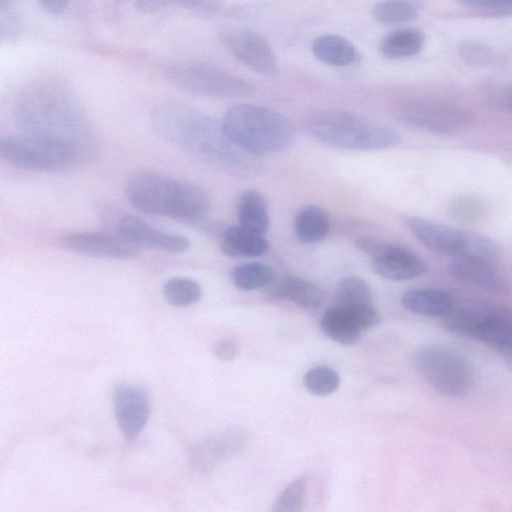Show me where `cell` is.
Returning a JSON list of instances; mask_svg holds the SVG:
<instances>
[{
  "label": "cell",
  "mask_w": 512,
  "mask_h": 512,
  "mask_svg": "<svg viewBox=\"0 0 512 512\" xmlns=\"http://www.w3.org/2000/svg\"><path fill=\"white\" fill-rule=\"evenodd\" d=\"M19 131L67 142L88 160L94 155V135L77 95L65 82L51 77L28 84L13 105Z\"/></svg>",
  "instance_id": "obj_1"
},
{
  "label": "cell",
  "mask_w": 512,
  "mask_h": 512,
  "mask_svg": "<svg viewBox=\"0 0 512 512\" xmlns=\"http://www.w3.org/2000/svg\"><path fill=\"white\" fill-rule=\"evenodd\" d=\"M61 243L70 251L97 258L126 260L138 254V248L118 234L76 232L63 237Z\"/></svg>",
  "instance_id": "obj_15"
},
{
  "label": "cell",
  "mask_w": 512,
  "mask_h": 512,
  "mask_svg": "<svg viewBox=\"0 0 512 512\" xmlns=\"http://www.w3.org/2000/svg\"><path fill=\"white\" fill-rule=\"evenodd\" d=\"M223 43L235 59L254 72L267 77L278 74L276 54L269 42L258 33L235 31L226 34Z\"/></svg>",
  "instance_id": "obj_12"
},
{
  "label": "cell",
  "mask_w": 512,
  "mask_h": 512,
  "mask_svg": "<svg viewBox=\"0 0 512 512\" xmlns=\"http://www.w3.org/2000/svg\"><path fill=\"white\" fill-rule=\"evenodd\" d=\"M277 294L305 310H316L325 301V293L317 284L296 276L283 278Z\"/></svg>",
  "instance_id": "obj_22"
},
{
  "label": "cell",
  "mask_w": 512,
  "mask_h": 512,
  "mask_svg": "<svg viewBox=\"0 0 512 512\" xmlns=\"http://www.w3.org/2000/svg\"><path fill=\"white\" fill-rule=\"evenodd\" d=\"M311 49L318 61L329 66H347L356 58L354 45L345 37L337 34H325L317 37L313 41Z\"/></svg>",
  "instance_id": "obj_21"
},
{
  "label": "cell",
  "mask_w": 512,
  "mask_h": 512,
  "mask_svg": "<svg viewBox=\"0 0 512 512\" xmlns=\"http://www.w3.org/2000/svg\"><path fill=\"white\" fill-rule=\"evenodd\" d=\"M335 300L337 306L371 305L372 291L363 278L346 276L337 283Z\"/></svg>",
  "instance_id": "obj_28"
},
{
  "label": "cell",
  "mask_w": 512,
  "mask_h": 512,
  "mask_svg": "<svg viewBox=\"0 0 512 512\" xmlns=\"http://www.w3.org/2000/svg\"><path fill=\"white\" fill-rule=\"evenodd\" d=\"M414 366L421 377L444 396L462 398L472 389L474 373L470 362L449 347H421L415 353Z\"/></svg>",
  "instance_id": "obj_9"
},
{
  "label": "cell",
  "mask_w": 512,
  "mask_h": 512,
  "mask_svg": "<svg viewBox=\"0 0 512 512\" xmlns=\"http://www.w3.org/2000/svg\"><path fill=\"white\" fill-rule=\"evenodd\" d=\"M173 0H135V8L143 14H152L168 7Z\"/></svg>",
  "instance_id": "obj_38"
},
{
  "label": "cell",
  "mask_w": 512,
  "mask_h": 512,
  "mask_svg": "<svg viewBox=\"0 0 512 512\" xmlns=\"http://www.w3.org/2000/svg\"><path fill=\"white\" fill-rule=\"evenodd\" d=\"M450 274L457 280L483 290L506 294L510 287L506 279L493 267V263L465 258H455L449 266Z\"/></svg>",
  "instance_id": "obj_17"
},
{
  "label": "cell",
  "mask_w": 512,
  "mask_h": 512,
  "mask_svg": "<svg viewBox=\"0 0 512 512\" xmlns=\"http://www.w3.org/2000/svg\"><path fill=\"white\" fill-rule=\"evenodd\" d=\"M0 35L2 40H15L20 33V23L13 12L9 10L0 11Z\"/></svg>",
  "instance_id": "obj_36"
},
{
  "label": "cell",
  "mask_w": 512,
  "mask_h": 512,
  "mask_svg": "<svg viewBox=\"0 0 512 512\" xmlns=\"http://www.w3.org/2000/svg\"><path fill=\"white\" fill-rule=\"evenodd\" d=\"M425 34L416 28H405L388 34L380 44L381 54L388 59H405L417 55L424 47Z\"/></svg>",
  "instance_id": "obj_23"
},
{
  "label": "cell",
  "mask_w": 512,
  "mask_h": 512,
  "mask_svg": "<svg viewBox=\"0 0 512 512\" xmlns=\"http://www.w3.org/2000/svg\"><path fill=\"white\" fill-rule=\"evenodd\" d=\"M401 303L408 311L429 317H444L453 310L449 293L439 289H414L406 292Z\"/></svg>",
  "instance_id": "obj_20"
},
{
  "label": "cell",
  "mask_w": 512,
  "mask_h": 512,
  "mask_svg": "<svg viewBox=\"0 0 512 512\" xmlns=\"http://www.w3.org/2000/svg\"><path fill=\"white\" fill-rule=\"evenodd\" d=\"M373 270L379 276L403 281L423 275L427 269L424 261L412 251L391 244L380 257L372 260Z\"/></svg>",
  "instance_id": "obj_16"
},
{
  "label": "cell",
  "mask_w": 512,
  "mask_h": 512,
  "mask_svg": "<svg viewBox=\"0 0 512 512\" xmlns=\"http://www.w3.org/2000/svg\"><path fill=\"white\" fill-rule=\"evenodd\" d=\"M304 385L313 395L328 396L339 388L340 376L328 366H316L305 374Z\"/></svg>",
  "instance_id": "obj_30"
},
{
  "label": "cell",
  "mask_w": 512,
  "mask_h": 512,
  "mask_svg": "<svg viewBox=\"0 0 512 512\" xmlns=\"http://www.w3.org/2000/svg\"><path fill=\"white\" fill-rule=\"evenodd\" d=\"M221 123L229 140L253 156L273 154L285 149L294 135L293 126L284 115L248 103L229 107Z\"/></svg>",
  "instance_id": "obj_5"
},
{
  "label": "cell",
  "mask_w": 512,
  "mask_h": 512,
  "mask_svg": "<svg viewBox=\"0 0 512 512\" xmlns=\"http://www.w3.org/2000/svg\"><path fill=\"white\" fill-rule=\"evenodd\" d=\"M0 156L16 168L47 172L87 161L78 148L67 142L25 133L1 138Z\"/></svg>",
  "instance_id": "obj_6"
},
{
  "label": "cell",
  "mask_w": 512,
  "mask_h": 512,
  "mask_svg": "<svg viewBox=\"0 0 512 512\" xmlns=\"http://www.w3.org/2000/svg\"><path fill=\"white\" fill-rule=\"evenodd\" d=\"M173 2L187 8H198L203 3V0H173Z\"/></svg>",
  "instance_id": "obj_40"
},
{
  "label": "cell",
  "mask_w": 512,
  "mask_h": 512,
  "mask_svg": "<svg viewBox=\"0 0 512 512\" xmlns=\"http://www.w3.org/2000/svg\"><path fill=\"white\" fill-rule=\"evenodd\" d=\"M444 327L498 350L512 353V314L479 308L452 310L443 317Z\"/></svg>",
  "instance_id": "obj_10"
},
{
  "label": "cell",
  "mask_w": 512,
  "mask_h": 512,
  "mask_svg": "<svg viewBox=\"0 0 512 512\" xmlns=\"http://www.w3.org/2000/svg\"><path fill=\"white\" fill-rule=\"evenodd\" d=\"M294 227L296 236L301 242L316 243L323 240L329 232V216L323 208L307 205L297 213Z\"/></svg>",
  "instance_id": "obj_24"
},
{
  "label": "cell",
  "mask_w": 512,
  "mask_h": 512,
  "mask_svg": "<svg viewBox=\"0 0 512 512\" xmlns=\"http://www.w3.org/2000/svg\"><path fill=\"white\" fill-rule=\"evenodd\" d=\"M151 124L161 138L199 161L235 175L257 170L254 156L233 144L221 121L205 112L181 103H162L153 109Z\"/></svg>",
  "instance_id": "obj_2"
},
{
  "label": "cell",
  "mask_w": 512,
  "mask_h": 512,
  "mask_svg": "<svg viewBox=\"0 0 512 512\" xmlns=\"http://www.w3.org/2000/svg\"><path fill=\"white\" fill-rule=\"evenodd\" d=\"M165 300L175 307H187L200 300L202 288L198 282L186 277H173L163 286Z\"/></svg>",
  "instance_id": "obj_29"
},
{
  "label": "cell",
  "mask_w": 512,
  "mask_h": 512,
  "mask_svg": "<svg viewBox=\"0 0 512 512\" xmlns=\"http://www.w3.org/2000/svg\"><path fill=\"white\" fill-rule=\"evenodd\" d=\"M461 58L468 64L474 66L487 65L492 60L490 49L482 44L465 42L459 47Z\"/></svg>",
  "instance_id": "obj_32"
},
{
  "label": "cell",
  "mask_w": 512,
  "mask_h": 512,
  "mask_svg": "<svg viewBox=\"0 0 512 512\" xmlns=\"http://www.w3.org/2000/svg\"><path fill=\"white\" fill-rule=\"evenodd\" d=\"M113 404L122 434L128 439L137 437L150 414V400L146 391L133 384L119 383L113 389Z\"/></svg>",
  "instance_id": "obj_13"
},
{
  "label": "cell",
  "mask_w": 512,
  "mask_h": 512,
  "mask_svg": "<svg viewBox=\"0 0 512 512\" xmlns=\"http://www.w3.org/2000/svg\"><path fill=\"white\" fill-rule=\"evenodd\" d=\"M265 235L239 225L227 227L221 236L220 249L228 257L253 258L267 252Z\"/></svg>",
  "instance_id": "obj_19"
},
{
  "label": "cell",
  "mask_w": 512,
  "mask_h": 512,
  "mask_svg": "<svg viewBox=\"0 0 512 512\" xmlns=\"http://www.w3.org/2000/svg\"><path fill=\"white\" fill-rule=\"evenodd\" d=\"M456 2L470 9L512 11V0H456Z\"/></svg>",
  "instance_id": "obj_35"
},
{
  "label": "cell",
  "mask_w": 512,
  "mask_h": 512,
  "mask_svg": "<svg viewBox=\"0 0 512 512\" xmlns=\"http://www.w3.org/2000/svg\"><path fill=\"white\" fill-rule=\"evenodd\" d=\"M303 127L319 142L344 150H384L401 140L398 131L390 126L340 110L315 111L304 119Z\"/></svg>",
  "instance_id": "obj_4"
},
{
  "label": "cell",
  "mask_w": 512,
  "mask_h": 512,
  "mask_svg": "<svg viewBox=\"0 0 512 512\" xmlns=\"http://www.w3.org/2000/svg\"><path fill=\"white\" fill-rule=\"evenodd\" d=\"M306 498V481L302 478L291 482L273 503L274 512H300Z\"/></svg>",
  "instance_id": "obj_31"
},
{
  "label": "cell",
  "mask_w": 512,
  "mask_h": 512,
  "mask_svg": "<svg viewBox=\"0 0 512 512\" xmlns=\"http://www.w3.org/2000/svg\"><path fill=\"white\" fill-rule=\"evenodd\" d=\"M391 243L376 236H362L356 240V246L371 260L380 257L390 247Z\"/></svg>",
  "instance_id": "obj_33"
},
{
  "label": "cell",
  "mask_w": 512,
  "mask_h": 512,
  "mask_svg": "<svg viewBox=\"0 0 512 512\" xmlns=\"http://www.w3.org/2000/svg\"><path fill=\"white\" fill-rule=\"evenodd\" d=\"M117 233L137 248L180 254L190 247V241L185 236L158 230L134 215H126L118 221Z\"/></svg>",
  "instance_id": "obj_14"
},
{
  "label": "cell",
  "mask_w": 512,
  "mask_h": 512,
  "mask_svg": "<svg viewBox=\"0 0 512 512\" xmlns=\"http://www.w3.org/2000/svg\"><path fill=\"white\" fill-rule=\"evenodd\" d=\"M406 223L411 233L434 252L493 264L498 258V246L486 236L421 217H409Z\"/></svg>",
  "instance_id": "obj_8"
},
{
  "label": "cell",
  "mask_w": 512,
  "mask_h": 512,
  "mask_svg": "<svg viewBox=\"0 0 512 512\" xmlns=\"http://www.w3.org/2000/svg\"><path fill=\"white\" fill-rule=\"evenodd\" d=\"M419 11L413 0H383L373 6L372 16L383 25H398L414 20Z\"/></svg>",
  "instance_id": "obj_26"
},
{
  "label": "cell",
  "mask_w": 512,
  "mask_h": 512,
  "mask_svg": "<svg viewBox=\"0 0 512 512\" xmlns=\"http://www.w3.org/2000/svg\"><path fill=\"white\" fill-rule=\"evenodd\" d=\"M124 194L142 213L188 223L200 222L210 209L209 195L201 187L152 171L133 174L126 181Z\"/></svg>",
  "instance_id": "obj_3"
},
{
  "label": "cell",
  "mask_w": 512,
  "mask_h": 512,
  "mask_svg": "<svg viewBox=\"0 0 512 512\" xmlns=\"http://www.w3.org/2000/svg\"><path fill=\"white\" fill-rule=\"evenodd\" d=\"M380 317L371 305L335 306L327 310L320 320L321 331L342 345L359 342L363 331L376 327Z\"/></svg>",
  "instance_id": "obj_11"
},
{
  "label": "cell",
  "mask_w": 512,
  "mask_h": 512,
  "mask_svg": "<svg viewBox=\"0 0 512 512\" xmlns=\"http://www.w3.org/2000/svg\"><path fill=\"white\" fill-rule=\"evenodd\" d=\"M213 352L218 359L231 361L238 355L239 347L231 339H220L215 343Z\"/></svg>",
  "instance_id": "obj_37"
},
{
  "label": "cell",
  "mask_w": 512,
  "mask_h": 512,
  "mask_svg": "<svg viewBox=\"0 0 512 512\" xmlns=\"http://www.w3.org/2000/svg\"><path fill=\"white\" fill-rule=\"evenodd\" d=\"M274 278L273 270L260 262L243 263L232 271L234 285L243 291L257 290L267 286Z\"/></svg>",
  "instance_id": "obj_27"
},
{
  "label": "cell",
  "mask_w": 512,
  "mask_h": 512,
  "mask_svg": "<svg viewBox=\"0 0 512 512\" xmlns=\"http://www.w3.org/2000/svg\"><path fill=\"white\" fill-rule=\"evenodd\" d=\"M244 431L227 430L205 440L196 448L193 458L200 469L210 470L220 462L241 452L247 445Z\"/></svg>",
  "instance_id": "obj_18"
},
{
  "label": "cell",
  "mask_w": 512,
  "mask_h": 512,
  "mask_svg": "<svg viewBox=\"0 0 512 512\" xmlns=\"http://www.w3.org/2000/svg\"><path fill=\"white\" fill-rule=\"evenodd\" d=\"M239 224L252 231L265 235L269 229V214L263 196L254 190H247L239 198L237 205Z\"/></svg>",
  "instance_id": "obj_25"
},
{
  "label": "cell",
  "mask_w": 512,
  "mask_h": 512,
  "mask_svg": "<svg viewBox=\"0 0 512 512\" xmlns=\"http://www.w3.org/2000/svg\"><path fill=\"white\" fill-rule=\"evenodd\" d=\"M163 73L171 84L196 96L222 99L255 93L251 82L212 64L174 62L166 65Z\"/></svg>",
  "instance_id": "obj_7"
},
{
  "label": "cell",
  "mask_w": 512,
  "mask_h": 512,
  "mask_svg": "<svg viewBox=\"0 0 512 512\" xmlns=\"http://www.w3.org/2000/svg\"><path fill=\"white\" fill-rule=\"evenodd\" d=\"M70 0H39L41 7L51 15L62 14L69 5Z\"/></svg>",
  "instance_id": "obj_39"
},
{
  "label": "cell",
  "mask_w": 512,
  "mask_h": 512,
  "mask_svg": "<svg viewBox=\"0 0 512 512\" xmlns=\"http://www.w3.org/2000/svg\"><path fill=\"white\" fill-rule=\"evenodd\" d=\"M14 0H0V11L9 10Z\"/></svg>",
  "instance_id": "obj_41"
},
{
  "label": "cell",
  "mask_w": 512,
  "mask_h": 512,
  "mask_svg": "<svg viewBox=\"0 0 512 512\" xmlns=\"http://www.w3.org/2000/svg\"><path fill=\"white\" fill-rule=\"evenodd\" d=\"M482 211V204L471 198L458 199L452 204L454 216L464 220H474Z\"/></svg>",
  "instance_id": "obj_34"
}]
</instances>
